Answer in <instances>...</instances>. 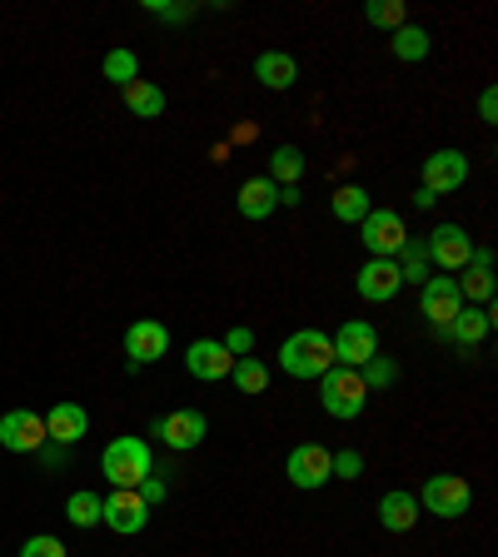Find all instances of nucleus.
Returning a JSON list of instances; mask_svg holds the SVG:
<instances>
[{"label":"nucleus","mask_w":498,"mask_h":557,"mask_svg":"<svg viewBox=\"0 0 498 557\" xmlns=\"http://www.w3.org/2000/svg\"><path fill=\"white\" fill-rule=\"evenodd\" d=\"M279 368H285L289 379H320L334 368V344L324 329H299L289 333L285 344H279Z\"/></svg>","instance_id":"1"},{"label":"nucleus","mask_w":498,"mask_h":557,"mask_svg":"<svg viewBox=\"0 0 498 557\" xmlns=\"http://www.w3.org/2000/svg\"><path fill=\"white\" fill-rule=\"evenodd\" d=\"M320 404H324V414L329 418H339V423H349V418H359L364 414V404H369V389H364V379H359V368H345V364H334L329 374H320Z\"/></svg>","instance_id":"2"},{"label":"nucleus","mask_w":498,"mask_h":557,"mask_svg":"<svg viewBox=\"0 0 498 557\" xmlns=\"http://www.w3.org/2000/svg\"><path fill=\"white\" fill-rule=\"evenodd\" d=\"M100 468L115 488H140L150 478V443L145 439H110V448L100 453Z\"/></svg>","instance_id":"3"},{"label":"nucleus","mask_w":498,"mask_h":557,"mask_svg":"<svg viewBox=\"0 0 498 557\" xmlns=\"http://www.w3.org/2000/svg\"><path fill=\"white\" fill-rule=\"evenodd\" d=\"M359 235H364V250L374 259H399V250L409 244V229H403L399 210H369L359 219Z\"/></svg>","instance_id":"4"},{"label":"nucleus","mask_w":498,"mask_h":557,"mask_svg":"<svg viewBox=\"0 0 498 557\" xmlns=\"http://www.w3.org/2000/svg\"><path fill=\"white\" fill-rule=\"evenodd\" d=\"M419 503H424L434 518H463L469 503H474V488H469V478H459V473H434L424 483V493H419Z\"/></svg>","instance_id":"5"},{"label":"nucleus","mask_w":498,"mask_h":557,"mask_svg":"<svg viewBox=\"0 0 498 557\" xmlns=\"http://www.w3.org/2000/svg\"><path fill=\"white\" fill-rule=\"evenodd\" d=\"M474 239H469V229L463 225H439V229H428V244H424V254L434 264H439L444 274H459V269H469V259H474Z\"/></svg>","instance_id":"6"},{"label":"nucleus","mask_w":498,"mask_h":557,"mask_svg":"<svg viewBox=\"0 0 498 557\" xmlns=\"http://www.w3.org/2000/svg\"><path fill=\"white\" fill-rule=\"evenodd\" d=\"M100 522H110V533H120V537H135V533H145V522H150V503H145L135 488H115V493L100 503Z\"/></svg>","instance_id":"7"},{"label":"nucleus","mask_w":498,"mask_h":557,"mask_svg":"<svg viewBox=\"0 0 498 557\" xmlns=\"http://www.w3.org/2000/svg\"><path fill=\"white\" fill-rule=\"evenodd\" d=\"M285 473L295 488H304V493H314V488H324L334 478V453L324 448V443H299L295 453H289Z\"/></svg>","instance_id":"8"},{"label":"nucleus","mask_w":498,"mask_h":557,"mask_svg":"<svg viewBox=\"0 0 498 557\" xmlns=\"http://www.w3.org/2000/svg\"><path fill=\"white\" fill-rule=\"evenodd\" d=\"M469 185V154L463 150H434L424 160V190L439 200V194H459Z\"/></svg>","instance_id":"9"},{"label":"nucleus","mask_w":498,"mask_h":557,"mask_svg":"<svg viewBox=\"0 0 498 557\" xmlns=\"http://www.w3.org/2000/svg\"><path fill=\"white\" fill-rule=\"evenodd\" d=\"M329 344H334V364L364 368L369 358L379 354V333H374V324H364V319H345V329L329 333Z\"/></svg>","instance_id":"10"},{"label":"nucleus","mask_w":498,"mask_h":557,"mask_svg":"<svg viewBox=\"0 0 498 557\" xmlns=\"http://www.w3.org/2000/svg\"><path fill=\"white\" fill-rule=\"evenodd\" d=\"M0 448L5 453H40L46 448V418L30 408H11L0 418Z\"/></svg>","instance_id":"11"},{"label":"nucleus","mask_w":498,"mask_h":557,"mask_svg":"<svg viewBox=\"0 0 498 557\" xmlns=\"http://www.w3.org/2000/svg\"><path fill=\"white\" fill-rule=\"evenodd\" d=\"M204 433H210V423H204L200 408H175V414H165L160 423H154V439H165L175 453L200 448Z\"/></svg>","instance_id":"12"},{"label":"nucleus","mask_w":498,"mask_h":557,"mask_svg":"<svg viewBox=\"0 0 498 557\" xmlns=\"http://www.w3.org/2000/svg\"><path fill=\"white\" fill-rule=\"evenodd\" d=\"M185 368H190V379H200V383H220V379H229L235 354H229L220 339H195V344L185 349Z\"/></svg>","instance_id":"13"},{"label":"nucleus","mask_w":498,"mask_h":557,"mask_svg":"<svg viewBox=\"0 0 498 557\" xmlns=\"http://www.w3.org/2000/svg\"><path fill=\"white\" fill-rule=\"evenodd\" d=\"M170 349V329L160 319H135L130 329H125V354H130V364H154V358H165Z\"/></svg>","instance_id":"14"},{"label":"nucleus","mask_w":498,"mask_h":557,"mask_svg":"<svg viewBox=\"0 0 498 557\" xmlns=\"http://www.w3.org/2000/svg\"><path fill=\"white\" fill-rule=\"evenodd\" d=\"M354 289H359V299H369V304H389V299L403 289V274L394 259H369L364 269H359Z\"/></svg>","instance_id":"15"},{"label":"nucleus","mask_w":498,"mask_h":557,"mask_svg":"<svg viewBox=\"0 0 498 557\" xmlns=\"http://www.w3.org/2000/svg\"><path fill=\"white\" fill-rule=\"evenodd\" d=\"M419 308H424V319L444 333V329L453 324V314L463 308L459 284H453V279H424V294H419Z\"/></svg>","instance_id":"16"},{"label":"nucleus","mask_w":498,"mask_h":557,"mask_svg":"<svg viewBox=\"0 0 498 557\" xmlns=\"http://www.w3.org/2000/svg\"><path fill=\"white\" fill-rule=\"evenodd\" d=\"M90 433V414L80 404H55L46 414V443H60V448H75V443Z\"/></svg>","instance_id":"17"},{"label":"nucleus","mask_w":498,"mask_h":557,"mask_svg":"<svg viewBox=\"0 0 498 557\" xmlns=\"http://www.w3.org/2000/svg\"><path fill=\"white\" fill-rule=\"evenodd\" d=\"M459 274H463V279H453V284H459V299H463V304H478V308H484L488 299H494V254L474 250L469 269H459Z\"/></svg>","instance_id":"18"},{"label":"nucleus","mask_w":498,"mask_h":557,"mask_svg":"<svg viewBox=\"0 0 498 557\" xmlns=\"http://www.w3.org/2000/svg\"><path fill=\"white\" fill-rule=\"evenodd\" d=\"M274 210H279V185L270 175H254L239 185V214L245 219H270Z\"/></svg>","instance_id":"19"},{"label":"nucleus","mask_w":498,"mask_h":557,"mask_svg":"<svg viewBox=\"0 0 498 557\" xmlns=\"http://www.w3.org/2000/svg\"><path fill=\"white\" fill-rule=\"evenodd\" d=\"M453 339V344H463V349H474V344H484L488 333H494V314L488 308H478V304H463L459 314H453V324L444 329Z\"/></svg>","instance_id":"20"},{"label":"nucleus","mask_w":498,"mask_h":557,"mask_svg":"<svg viewBox=\"0 0 498 557\" xmlns=\"http://www.w3.org/2000/svg\"><path fill=\"white\" fill-rule=\"evenodd\" d=\"M254 80H260L264 90H289V85L299 80L295 55H285V50H264V55L254 60Z\"/></svg>","instance_id":"21"},{"label":"nucleus","mask_w":498,"mask_h":557,"mask_svg":"<svg viewBox=\"0 0 498 557\" xmlns=\"http://www.w3.org/2000/svg\"><path fill=\"white\" fill-rule=\"evenodd\" d=\"M379 522L389 528V533H409V528L419 522V498L414 493H399V488L384 493L379 498Z\"/></svg>","instance_id":"22"},{"label":"nucleus","mask_w":498,"mask_h":557,"mask_svg":"<svg viewBox=\"0 0 498 557\" xmlns=\"http://www.w3.org/2000/svg\"><path fill=\"white\" fill-rule=\"evenodd\" d=\"M125 105H130V115H140V119H160L165 115V90L150 80H135V85H125Z\"/></svg>","instance_id":"23"},{"label":"nucleus","mask_w":498,"mask_h":557,"mask_svg":"<svg viewBox=\"0 0 498 557\" xmlns=\"http://www.w3.org/2000/svg\"><path fill=\"white\" fill-rule=\"evenodd\" d=\"M389 46H394V55H399V60H409V65H414V60H428V46H434V40H428L424 25H409V21H403L399 30L389 36Z\"/></svg>","instance_id":"24"},{"label":"nucleus","mask_w":498,"mask_h":557,"mask_svg":"<svg viewBox=\"0 0 498 557\" xmlns=\"http://www.w3.org/2000/svg\"><path fill=\"white\" fill-rule=\"evenodd\" d=\"M369 210H374V204H369L364 185H345V190H334V219H339V225H359Z\"/></svg>","instance_id":"25"},{"label":"nucleus","mask_w":498,"mask_h":557,"mask_svg":"<svg viewBox=\"0 0 498 557\" xmlns=\"http://www.w3.org/2000/svg\"><path fill=\"white\" fill-rule=\"evenodd\" d=\"M229 379H235V389H239V393H249V398H254V393L270 389V368H264L260 358H235Z\"/></svg>","instance_id":"26"},{"label":"nucleus","mask_w":498,"mask_h":557,"mask_svg":"<svg viewBox=\"0 0 498 557\" xmlns=\"http://www.w3.org/2000/svg\"><path fill=\"white\" fill-rule=\"evenodd\" d=\"M299 175H304V154H299L295 144H279V150L270 154V179L289 190V185H295Z\"/></svg>","instance_id":"27"},{"label":"nucleus","mask_w":498,"mask_h":557,"mask_svg":"<svg viewBox=\"0 0 498 557\" xmlns=\"http://www.w3.org/2000/svg\"><path fill=\"white\" fill-rule=\"evenodd\" d=\"M100 493H71V498H65V518L75 522V528H96L100 522Z\"/></svg>","instance_id":"28"},{"label":"nucleus","mask_w":498,"mask_h":557,"mask_svg":"<svg viewBox=\"0 0 498 557\" xmlns=\"http://www.w3.org/2000/svg\"><path fill=\"white\" fill-rule=\"evenodd\" d=\"M105 80H115L120 90L140 80V60H135V50H110L105 55Z\"/></svg>","instance_id":"29"},{"label":"nucleus","mask_w":498,"mask_h":557,"mask_svg":"<svg viewBox=\"0 0 498 557\" xmlns=\"http://www.w3.org/2000/svg\"><path fill=\"white\" fill-rule=\"evenodd\" d=\"M359 379H364V389H389V383L399 379V364L384 358V354H374L364 368H359Z\"/></svg>","instance_id":"30"},{"label":"nucleus","mask_w":498,"mask_h":557,"mask_svg":"<svg viewBox=\"0 0 498 557\" xmlns=\"http://www.w3.org/2000/svg\"><path fill=\"white\" fill-rule=\"evenodd\" d=\"M369 25H379V30H399L403 25V0H369Z\"/></svg>","instance_id":"31"},{"label":"nucleus","mask_w":498,"mask_h":557,"mask_svg":"<svg viewBox=\"0 0 498 557\" xmlns=\"http://www.w3.org/2000/svg\"><path fill=\"white\" fill-rule=\"evenodd\" d=\"M21 557H65V543H60V537H50V533H36V537H25Z\"/></svg>","instance_id":"32"},{"label":"nucleus","mask_w":498,"mask_h":557,"mask_svg":"<svg viewBox=\"0 0 498 557\" xmlns=\"http://www.w3.org/2000/svg\"><path fill=\"white\" fill-rule=\"evenodd\" d=\"M220 344H225L235 358H249V349H254V329H245V324H239V329H229L225 339H220Z\"/></svg>","instance_id":"33"},{"label":"nucleus","mask_w":498,"mask_h":557,"mask_svg":"<svg viewBox=\"0 0 498 557\" xmlns=\"http://www.w3.org/2000/svg\"><path fill=\"white\" fill-rule=\"evenodd\" d=\"M364 473V458H359V453H334V478H359Z\"/></svg>","instance_id":"34"},{"label":"nucleus","mask_w":498,"mask_h":557,"mask_svg":"<svg viewBox=\"0 0 498 557\" xmlns=\"http://www.w3.org/2000/svg\"><path fill=\"white\" fill-rule=\"evenodd\" d=\"M145 11H154L160 21H190L195 5H165V0H145Z\"/></svg>","instance_id":"35"},{"label":"nucleus","mask_w":498,"mask_h":557,"mask_svg":"<svg viewBox=\"0 0 498 557\" xmlns=\"http://www.w3.org/2000/svg\"><path fill=\"white\" fill-rule=\"evenodd\" d=\"M478 115H484V125L498 119V90H484V96H478Z\"/></svg>","instance_id":"36"},{"label":"nucleus","mask_w":498,"mask_h":557,"mask_svg":"<svg viewBox=\"0 0 498 557\" xmlns=\"http://www.w3.org/2000/svg\"><path fill=\"white\" fill-rule=\"evenodd\" d=\"M135 493H140L145 503H160V498H165V483H154V478H145V483L135 488Z\"/></svg>","instance_id":"37"}]
</instances>
